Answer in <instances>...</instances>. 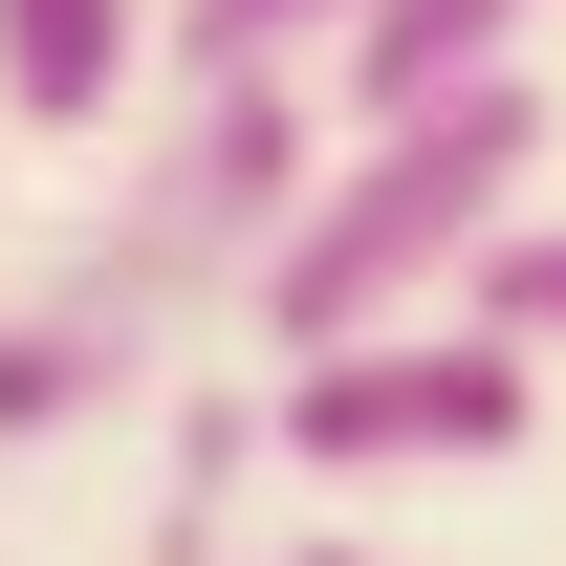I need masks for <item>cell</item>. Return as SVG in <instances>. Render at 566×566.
<instances>
[{"instance_id": "obj_1", "label": "cell", "mask_w": 566, "mask_h": 566, "mask_svg": "<svg viewBox=\"0 0 566 566\" xmlns=\"http://www.w3.org/2000/svg\"><path fill=\"white\" fill-rule=\"evenodd\" d=\"M523 175H545V87H523V66L415 87V109H349L327 175L283 197L262 283H240L262 349H327V327H415V305H458V262L523 218Z\"/></svg>"}, {"instance_id": "obj_5", "label": "cell", "mask_w": 566, "mask_h": 566, "mask_svg": "<svg viewBox=\"0 0 566 566\" xmlns=\"http://www.w3.org/2000/svg\"><path fill=\"white\" fill-rule=\"evenodd\" d=\"M523 22H545V0H349V44H327V132H349V109H415V87L523 66Z\"/></svg>"}, {"instance_id": "obj_3", "label": "cell", "mask_w": 566, "mask_h": 566, "mask_svg": "<svg viewBox=\"0 0 566 566\" xmlns=\"http://www.w3.org/2000/svg\"><path fill=\"white\" fill-rule=\"evenodd\" d=\"M523 436H545V349H501L480 305L327 327V349H283V392H262V458H305V480H480Z\"/></svg>"}, {"instance_id": "obj_2", "label": "cell", "mask_w": 566, "mask_h": 566, "mask_svg": "<svg viewBox=\"0 0 566 566\" xmlns=\"http://www.w3.org/2000/svg\"><path fill=\"white\" fill-rule=\"evenodd\" d=\"M305 175H327V87H305V66H262V87H175V109H153V153H132V197L66 240V283H44V305H66L109 370H153L218 283H262V240H283V197H305Z\"/></svg>"}, {"instance_id": "obj_8", "label": "cell", "mask_w": 566, "mask_h": 566, "mask_svg": "<svg viewBox=\"0 0 566 566\" xmlns=\"http://www.w3.org/2000/svg\"><path fill=\"white\" fill-rule=\"evenodd\" d=\"M283 566H370V545H283Z\"/></svg>"}, {"instance_id": "obj_7", "label": "cell", "mask_w": 566, "mask_h": 566, "mask_svg": "<svg viewBox=\"0 0 566 566\" xmlns=\"http://www.w3.org/2000/svg\"><path fill=\"white\" fill-rule=\"evenodd\" d=\"M458 305H480L501 349H545V370H566V197H523V218H501L480 262H458Z\"/></svg>"}, {"instance_id": "obj_6", "label": "cell", "mask_w": 566, "mask_h": 566, "mask_svg": "<svg viewBox=\"0 0 566 566\" xmlns=\"http://www.w3.org/2000/svg\"><path fill=\"white\" fill-rule=\"evenodd\" d=\"M327 44H349V0H153V87H262V66L327 87Z\"/></svg>"}, {"instance_id": "obj_4", "label": "cell", "mask_w": 566, "mask_h": 566, "mask_svg": "<svg viewBox=\"0 0 566 566\" xmlns=\"http://www.w3.org/2000/svg\"><path fill=\"white\" fill-rule=\"evenodd\" d=\"M153 87V0H0V132H109Z\"/></svg>"}]
</instances>
